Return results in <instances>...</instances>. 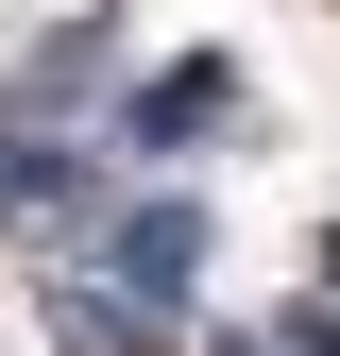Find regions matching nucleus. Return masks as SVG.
Listing matches in <instances>:
<instances>
[{
	"label": "nucleus",
	"mask_w": 340,
	"mask_h": 356,
	"mask_svg": "<svg viewBox=\"0 0 340 356\" xmlns=\"http://www.w3.org/2000/svg\"><path fill=\"white\" fill-rule=\"evenodd\" d=\"M52 356H153V305H119L102 272H68L52 289Z\"/></svg>",
	"instance_id": "20e7f679"
},
{
	"label": "nucleus",
	"mask_w": 340,
	"mask_h": 356,
	"mask_svg": "<svg viewBox=\"0 0 340 356\" xmlns=\"http://www.w3.org/2000/svg\"><path fill=\"white\" fill-rule=\"evenodd\" d=\"M222 356H272V339H222Z\"/></svg>",
	"instance_id": "423d86ee"
},
{
	"label": "nucleus",
	"mask_w": 340,
	"mask_h": 356,
	"mask_svg": "<svg viewBox=\"0 0 340 356\" xmlns=\"http://www.w3.org/2000/svg\"><path fill=\"white\" fill-rule=\"evenodd\" d=\"M85 272H102L119 305H187V289H204V204H170V187H153V204H119Z\"/></svg>",
	"instance_id": "f257e3e1"
},
{
	"label": "nucleus",
	"mask_w": 340,
	"mask_h": 356,
	"mask_svg": "<svg viewBox=\"0 0 340 356\" xmlns=\"http://www.w3.org/2000/svg\"><path fill=\"white\" fill-rule=\"evenodd\" d=\"M68 204H102V170H85L52 119H17V136H0V220H17V238H52Z\"/></svg>",
	"instance_id": "f03ea898"
},
{
	"label": "nucleus",
	"mask_w": 340,
	"mask_h": 356,
	"mask_svg": "<svg viewBox=\"0 0 340 356\" xmlns=\"http://www.w3.org/2000/svg\"><path fill=\"white\" fill-rule=\"evenodd\" d=\"M222 102H238V68H222V51H204V68H153L119 136H137V153H170V136H204V119H222Z\"/></svg>",
	"instance_id": "7ed1b4c3"
},
{
	"label": "nucleus",
	"mask_w": 340,
	"mask_h": 356,
	"mask_svg": "<svg viewBox=\"0 0 340 356\" xmlns=\"http://www.w3.org/2000/svg\"><path fill=\"white\" fill-rule=\"evenodd\" d=\"M323 289H340V238H323Z\"/></svg>",
	"instance_id": "39448f33"
}]
</instances>
